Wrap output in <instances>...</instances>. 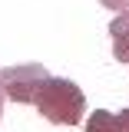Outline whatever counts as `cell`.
Instances as JSON below:
<instances>
[{"label": "cell", "instance_id": "obj_1", "mask_svg": "<svg viewBox=\"0 0 129 132\" xmlns=\"http://www.w3.org/2000/svg\"><path fill=\"white\" fill-rule=\"evenodd\" d=\"M33 106L53 126H76L86 116V96H83V89L76 82L56 79V76H47L40 82V89L33 96Z\"/></svg>", "mask_w": 129, "mask_h": 132}, {"label": "cell", "instance_id": "obj_2", "mask_svg": "<svg viewBox=\"0 0 129 132\" xmlns=\"http://www.w3.org/2000/svg\"><path fill=\"white\" fill-rule=\"evenodd\" d=\"M47 66L43 63H27V66H7L0 73V89L3 96L13 99V102H33L40 82L47 79Z\"/></svg>", "mask_w": 129, "mask_h": 132}, {"label": "cell", "instance_id": "obj_3", "mask_svg": "<svg viewBox=\"0 0 129 132\" xmlns=\"http://www.w3.org/2000/svg\"><path fill=\"white\" fill-rule=\"evenodd\" d=\"M109 33H113V56L119 63H129V10H119V16L109 20Z\"/></svg>", "mask_w": 129, "mask_h": 132}, {"label": "cell", "instance_id": "obj_4", "mask_svg": "<svg viewBox=\"0 0 129 132\" xmlns=\"http://www.w3.org/2000/svg\"><path fill=\"white\" fill-rule=\"evenodd\" d=\"M86 132H123L116 112H106V109H96V112L86 119Z\"/></svg>", "mask_w": 129, "mask_h": 132}, {"label": "cell", "instance_id": "obj_5", "mask_svg": "<svg viewBox=\"0 0 129 132\" xmlns=\"http://www.w3.org/2000/svg\"><path fill=\"white\" fill-rule=\"evenodd\" d=\"M106 10H113V13H119V10H129V0H99Z\"/></svg>", "mask_w": 129, "mask_h": 132}, {"label": "cell", "instance_id": "obj_6", "mask_svg": "<svg viewBox=\"0 0 129 132\" xmlns=\"http://www.w3.org/2000/svg\"><path fill=\"white\" fill-rule=\"evenodd\" d=\"M116 119H119V126H123V132H129V106L123 109V112H116Z\"/></svg>", "mask_w": 129, "mask_h": 132}, {"label": "cell", "instance_id": "obj_7", "mask_svg": "<svg viewBox=\"0 0 129 132\" xmlns=\"http://www.w3.org/2000/svg\"><path fill=\"white\" fill-rule=\"evenodd\" d=\"M3 99H7V96H3V89H0V112H3Z\"/></svg>", "mask_w": 129, "mask_h": 132}]
</instances>
